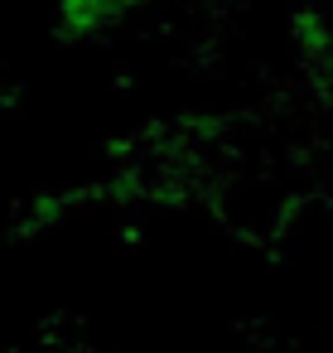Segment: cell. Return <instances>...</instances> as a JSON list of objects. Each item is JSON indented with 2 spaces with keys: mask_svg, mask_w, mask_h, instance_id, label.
Masks as SVG:
<instances>
[{
  "mask_svg": "<svg viewBox=\"0 0 333 353\" xmlns=\"http://www.w3.org/2000/svg\"><path fill=\"white\" fill-rule=\"evenodd\" d=\"M131 0H58V30L68 39H87V34H102L111 20L126 15Z\"/></svg>",
  "mask_w": 333,
  "mask_h": 353,
  "instance_id": "1",
  "label": "cell"
}]
</instances>
